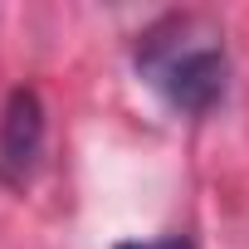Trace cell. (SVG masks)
<instances>
[{"instance_id": "3", "label": "cell", "mask_w": 249, "mask_h": 249, "mask_svg": "<svg viewBox=\"0 0 249 249\" xmlns=\"http://www.w3.org/2000/svg\"><path fill=\"white\" fill-rule=\"evenodd\" d=\"M112 249H196L186 234H157V239H122Z\"/></svg>"}, {"instance_id": "2", "label": "cell", "mask_w": 249, "mask_h": 249, "mask_svg": "<svg viewBox=\"0 0 249 249\" xmlns=\"http://www.w3.org/2000/svg\"><path fill=\"white\" fill-rule=\"evenodd\" d=\"M49 142V112L35 88H10L5 107H0V186H30V176L44 161Z\"/></svg>"}, {"instance_id": "1", "label": "cell", "mask_w": 249, "mask_h": 249, "mask_svg": "<svg viewBox=\"0 0 249 249\" xmlns=\"http://www.w3.org/2000/svg\"><path fill=\"white\" fill-rule=\"evenodd\" d=\"M132 69L181 117H205L230 93L225 30L200 10H171L152 20L132 44Z\"/></svg>"}]
</instances>
